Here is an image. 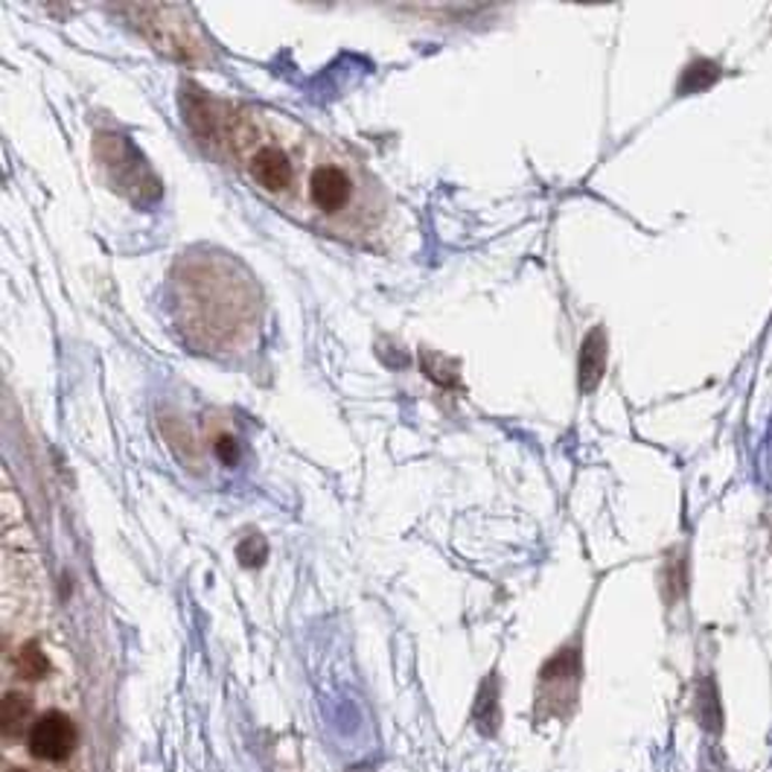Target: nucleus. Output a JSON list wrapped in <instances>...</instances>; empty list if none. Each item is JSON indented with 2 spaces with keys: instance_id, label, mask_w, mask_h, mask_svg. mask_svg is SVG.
Returning <instances> with one entry per match:
<instances>
[{
  "instance_id": "1",
  "label": "nucleus",
  "mask_w": 772,
  "mask_h": 772,
  "mask_svg": "<svg viewBox=\"0 0 772 772\" xmlns=\"http://www.w3.org/2000/svg\"><path fill=\"white\" fill-rule=\"evenodd\" d=\"M289 213L309 228L362 239L379 228L385 199L374 175L356 158L312 135Z\"/></svg>"
},
{
  "instance_id": "2",
  "label": "nucleus",
  "mask_w": 772,
  "mask_h": 772,
  "mask_svg": "<svg viewBox=\"0 0 772 772\" xmlns=\"http://www.w3.org/2000/svg\"><path fill=\"white\" fill-rule=\"evenodd\" d=\"M76 749V726L74 720L62 711H47L30 729V752L39 761L58 764Z\"/></svg>"
},
{
  "instance_id": "3",
  "label": "nucleus",
  "mask_w": 772,
  "mask_h": 772,
  "mask_svg": "<svg viewBox=\"0 0 772 772\" xmlns=\"http://www.w3.org/2000/svg\"><path fill=\"white\" fill-rule=\"evenodd\" d=\"M603 365H607V342H603V330H592L586 339L583 350H580V388L589 394L594 385L601 383Z\"/></svg>"
},
{
  "instance_id": "4",
  "label": "nucleus",
  "mask_w": 772,
  "mask_h": 772,
  "mask_svg": "<svg viewBox=\"0 0 772 772\" xmlns=\"http://www.w3.org/2000/svg\"><path fill=\"white\" fill-rule=\"evenodd\" d=\"M33 717V703L24 694H7L3 697V708H0V729L3 738H18L24 732L26 723Z\"/></svg>"
},
{
  "instance_id": "5",
  "label": "nucleus",
  "mask_w": 772,
  "mask_h": 772,
  "mask_svg": "<svg viewBox=\"0 0 772 772\" xmlns=\"http://www.w3.org/2000/svg\"><path fill=\"white\" fill-rule=\"evenodd\" d=\"M15 667L24 679H41V676L50 671V662L47 656H44V651L39 647V642H26L24 647L18 651Z\"/></svg>"
},
{
  "instance_id": "6",
  "label": "nucleus",
  "mask_w": 772,
  "mask_h": 772,
  "mask_svg": "<svg viewBox=\"0 0 772 772\" xmlns=\"http://www.w3.org/2000/svg\"><path fill=\"white\" fill-rule=\"evenodd\" d=\"M12 772H26V770H12Z\"/></svg>"
}]
</instances>
